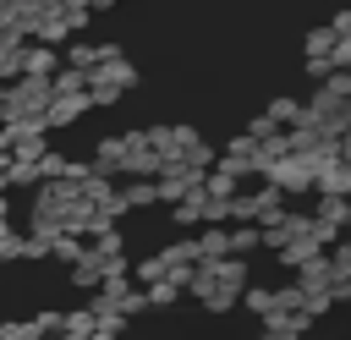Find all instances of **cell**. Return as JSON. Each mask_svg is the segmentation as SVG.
Returning a JSON list of instances; mask_svg holds the SVG:
<instances>
[{"label": "cell", "instance_id": "obj_2", "mask_svg": "<svg viewBox=\"0 0 351 340\" xmlns=\"http://www.w3.org/2000/svg\"><path fill=\"white\" fill-rule=\"evenodd\" d=\"M82 115H88V93H71V99H66V93H55V99H49V110H44V126H49V132H60V126H71V121H82Z\"/></svg>", "mask_w": 351, "mask_h": 340}, {"label": "cell", "instance_id": "obj_3", "mask_svg": "<svg viewBox=\"0 0 351 340\" xmlns=\"http://www.w3.org/2000/svg\"><path fill=\"white\" fill-rule=\"evenodd\" d=\"M22 49H27V38L11 33V27H0V82H16L22 77Z\"/></svg>", "mask_w": 351, "mask_h": 340}, {"label": "cell", "instance_id": "obj_14", "mask_svg": "<svg viewBox=\"0 0 351 340\" xmlns=\"http://www.w3.org/2000/svg\"><path fill=\"white\" fill-rule=\"evenodd\" d=\"M0 104H5V82H0Z\"/></svg>", "mask_w": 351, "mask_h": 340}, {"label": "cell", "instance_id": "obj_5", "mask_svg": "<svg viewBox=\"0 0 351 340\" xmlns=\"http://www.w3.org/2000/svg\"><path fill=\"white\" fill-rule=\"evenodd\" d=\"M121 165H126V143H121V137H104V143L93 148V170H99V175H121Z\"/></svg>", "mask_w": 351, "mask_h": 340}, {"label": "cell", "instance_id": "obj_1", "mask_svg": "<svg viewBox=\"0 0 351 340\" xmlns=\"http://www.w3.org/2000/svg\"><path fill=\"white\" fill-rule=\"evenodd\" d=\"M132 88H137V66H132L126 55L104 60L99 71H88V104H115V99L132 93Z\"/></svg>", "mask_w": 351, "mask_h": 340}, {"label": "cell", "instance_id": "obj_11", "mask_svg": "<svg viewBox=\"0 0 351 340\" xmlns=\"http://www.w3.org/2000/svg\"><path fill=\"white\" fill-rule=\"evenodd\" d=\"M16 258H27V236L22 230H5L0 236V263H16Z\"/></svg>", "mask_w": 351, "mask_h": 340}, {"label": "cell", "instance_id": "obj_4", "mask_svg": "<svg viewBox=\"0 0 351 340\" xmlns=\"http://www.w3.org/2000/svg\"><path fill=\"white\" fill-rule=\"evenodd\" d=\"M55 71H60V49H49V44L22 49V77H55Z\"/></svg>", "mask_w": 351, "mask_h": 340}, {"label": "cell", "instance_id": "obj_6", "mask_svg": "<svg viewBox=\"0 0 351 340\" xmlns=\"http://www.w3.org/2000/svg\"><path fill=\"white\" fill-rule=\"evenodd\" d=\"M148 203H159V186L154 181H126L121 186V214L126 208H148Z\"/></svg>", "mask_w": 351, "mask_h": 340}, {"label": "cell", "instance_id": "obj_9", "mask_svg": "<svg viewBox=\"0 0 351 340\" xmlns=\"http://www.w3.org/2000/svg\"><path fill=\"white\" fill-rule=\"evenodd\" d=\"M0 340H44V335H38L33 318H5V324H0Z\"/></svg>", "mask_w": 351, "mask_h": 340}, {"label": "cell", "instance_id": "obj_13", "mask_svg": "<svg viewBox=\"0 0 351 340\" xmlns=\"http://www.w3.org/2000/svg\"><path fill=\"white\" fill-rule=\"evenodd\" d=\"M5 230H16V225H11V203H5V192H0V236H5Z\"/></svg>", "mask_w": 351, "mask_h": 340}, {"label": "cell", "instance_id": "obj_12", "mask_svg": "<svg viewBox=\"0 0 351 340\" xmlns=\"http://www.w3.org/2000/svg\"><path fill=\"white\" fill-rule=\"evenodd\" d=\"M143 296H148V307H170V302L181 296V285H176V280H159V285H148Z\"/></svg>", "mask_w": 351, "mask_h": 340}, {"label": "cell", "instance_id": "obj_8", "mask_svg": "<svg viewBox=\"0 0 351 340\" xmlns=\"http://www.w3.org/2000/svg\"><path fill=\"white\" fill-rule=\"evenodd\" d=\"M11 186H44L38 159H11Z\"/></svg>", "mask_w": 351, "mask_h": 340}, {"label": "cell", "instance_id": "obj_7", "mask_svg": "<svg viewBox=\"0 0 351 340\" xmlns=\"http://www.w3.org/2000/svg\"><path fill=\"white\" fill-rule=\"evenodd\" d=\"M49 82H55V93H66V99H71V93H88V77H82V71H71V66H60Z\"/></svg>", "mask_w": 351, "mask_h": 340}, {"label": "cell", "instance_id": "obj_10", "mask_svg": "<svg viewBox=\"0 0 351 340\" xmlns=\"http://www.w3.org/2000/svg\"><path fill=\"white\" fill-rule=\"evenodd\" d=\"M49 258H60V263H77V258H82V241H77V236H66V230H60V236H55V241H49Z\"/></svg>", "mask_w": 351, "mask_h": 340}]
</instances>
